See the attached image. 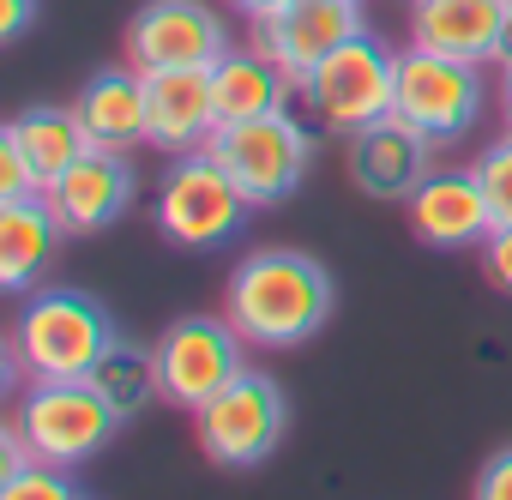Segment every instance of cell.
Wrapping results in <instances>:
<instances>
[{
	"label": "cell",
	"mask_w": 512,
	"mask_h": 500,
	"mask_svg": "<svg viewBox=\"0 0 512 500\" xmlns=\"http://www.w3.org/2000/svg\"><path fill=\"white\" fill-rule=\"evenodd\" d=\"M223 7H229L235 19H247V25H253V19H266V13H278V7H290V0H223Z\"/></svg>",
	"instance_id": "f1b7e54d"
},
{
	"label": "cell",
	"mask_w": 512,
	"mask_h": 500,
	"mask_svg": "<svg viewBox=\"0 0 512 500\" xmlns=\"http://www.w3.org/2000/svg\"><path fill=\"white\" fill-rule=\"evenodd\" d=\"M470 169H476V181H482V193H488L494 223H512V127H506L500 139H488Z\"/></svg>",
	"instance_id": "7402d4cb"
},
{
	"label": "cell",
	"mask_w": 512,
	"mask_h": 500,
	"mask_svg": "<svg viewBox=\"0 0 512 500\" xmlns=\"http://www.w3.org/2000/svg\"><path fill=\"white\" fill-rule=\"evenodd\" d=\"M308 103V115L326 127V133H356L380 115H392V97H398V55L362 31L350 43H338L296 91Z\"/></svg>",
	"instance_id": "ba28073f"
},
{
	"label": "cell",
	"mask_w": 512,
	"mask_h": 500,
	"mask_svg": "<svg viewBox=\"0 0 512 500\" xmlns=\"http://www.w3.org/2000/svg\"><path fill=\"white\" fill-rule=\"evenodd\" d=\"M476 254H482V278H488L500 296H512V223H494Z\"/></svg>",
	"instance_id": "cb8c5ba5"
},
{
	"label": "cell",
	"mask_w": 512,
	"mask_h": 500,
	"mask_svg": "<svg viewBox=\"0 0 512 500\" xmlns=\"http://www.w3.org/2000/svg\"><path fill=\"white\" fill-rule=\"evenodd\" d=\"M0 139L7 145H19V157L37 169V181H43V193L91 151V139H85V121H79V109L67 103H43V109H25V115H13L7 127H0Z\"/></svg>",
	"instance_id": "d6986e66"
},
{
	"label": "cell",
	"mask_w": 512,
	"mask_h": 500,
	"mask_svg": "<svg viewBox=\"0 0 512 500\" xmlns=\"http://www.w3.org/2000/svg\"><path fill=\"white\" fill-rule=\"evenodd\" d=\"M362 31H368V25H362V0H290V7L253 19V25H247V43L260 49V55H272V61L296 79V91H302V79H308L338 43H350V37H362Z\"/></svg>",
	"instance_id": "8fae6325"
},
{
	"label": "cell",
	"mask_w": 512,
	"mask_h": 500,
	"mask_svg": "<svg viewBox=\"0 0 512 500\" xmlns=\"http://www.w3.org/2000/svg\"><path fill=\"white\" fill-rule=\"evenodd\" d=\"M344 169H350L362 199L404 205L434 175V145L404 115H380V121L356 127V133H344Z\"/></svg>",
	"instance_id": "7c38bea8"
},
{
	"label": "cell",
	"mask_w": 512,
	"mask_h": 500,
	"mask_svg": "<svg viewBox=\"0 0 512 500\" xmlns=\"http://www.w3.org/2000/svg\"><path fill=\"white\" fill-rule=\"evenodd\" d=\"M67 223L55 217L49 193L31 199H0V290L7 296H31L55 260Z\"/></svg>",
	"instance_id": "ac0fdd59"
},
{
	"label": "cell",
	"mask_w": 512,
	"mask_h": 500,
	"mask_svg": "<svg viewBox=\"0 0 512 500\" xmlns=\"http://www.w3.org/2000/svg\"><path fill=\"white\" fill-rule=\"evenodd\" d=\"M91 386L133 422L145 404H163V374H157V350L151 344H127L115 338V350L91 368Z\"/></svg>",
	"instance_id": "44dd1931"
},
{
	"label": "cell",
	"mask_w": 512,
	"mask_h": 500,
	"mask_svg": "<svg viewBox=\"0 0 512 500\" xmlns=\"http://www.w3.org/2000/svg\"><path fill=\"white\" fill-rule=\"evenodd\" d=\"M500 115H506V127H512V67L500 73Z\"/></svg>",
	"instance_id": "4dcf8cb0"
},
{
	"label": "cell",
	"mask_w": 512,
	"mask_h": 500,
	"mask_svg": "<svg viewBox=\"0 0 512 500\" xmlns=\"http://www.w3.org/2000/svg\"><path fill=\"white\" fill-rule=\"evenodd\" d=\"M338 308L332 272L302 247H260L229 272L223 314L247 338V350H296L326 332Z\"/></svg>",
	"instance_id": "6da1fadb"
},
{
	"label": "cell",
	"mask_w": 512,
	"mask_h": 500,
	"mask_svg": "<svg viewBox=\"0 0 512 500\" xmlns=\"http://www.w3.org/2000/svg\"><path fill=\"white\" fill-rule=\"evenodd\" d=\"M488 67H500V73L512 67V13H506V25H500V43H494V61H488Z\"/></svg>",
	"instance_id": "f546056e"
},
{
	"label": "cell",
	"mask_w": 512,
	"mask_h": 500,
	"mask_svg": "<svg viewBox=\"0 0 512 500\" xmlns=\"http://www.w3.org/2000/svg\"><path fill=\"white\" fill-rule=\"evenodd\" d=\"M482 109H488V85H482L476 61H452V55H434V49H416V43L398 55L392 115H404L434 151L464 145L482 127Z\"/></svg>",
	"instance_id": "5b68a950"
},
{
	"label": "cell",
	"mask_w": 512,
	"mask_h": 500,
	"mask_svg": "<svg viewBox=\"0 0 512 500\" xmlns=\"http://www.w3.org/2000/svg\"><path fill=\"white\" fill-rule=\"evenodd\" d=\"M506 13H512V0H410V43L488 67Z\"/></svg>",
	"instance_id": "e0dca14e"
},
{
	"label": "cell",
	"mask_w": 512,
	"mask_h": 500,
	"mask_svg": "<svg viewBox=\"0 0 512 500\" xmlns=\"http://www.w3.org/2000/svg\"><path fill=\"white\" fill-rule=\"evenodd\" d=\"M404 217H410V235L422 247H434V254H470L494 229V211H488L476 169H434L404 199Z\"/></svg>",
	"instance_id": "4fadbf2b"
},
{
	"label": "cell",
	"mask_w": 512,
	"mask_h": 500,
	"mask_svg": "<svg viewBox=\"0 0 512 500\" xmlns=\"http://www.w3.org/2000/svg\"><path fill=\"white\" fill-rule=\"evenodd\" d=\"M205 151L229 169V181L260 211V205H284L308 181L314 133L290 109H278V115H253V121H223Z\"/></svg>",
	"instance_id": "8992f818"
},
{
	"label": "cell",
	"mask_w": 512,
	"mask_h": 500,
	"mask_svg": "<svg viewBox=\"0 0 512 500\" xmlns=\"http://www.w3.org/2000/svg\"><path fill=\"white\" fill-rule=\"evenodd\" d=\"M229 25L211 0H145L127 19V67L169 73V67H217L229 55Z\"/></svg>",
	"instance_id": "30bf717a"
},
{
	"label": "cell",
	"mask_w": 512,
	"mask_h": 500,
	"mask_svg": "<svg viewBox=\"0 0 512 500\" xmlns=\"http://www.w3.org/2000/svg\"><path fill=\"white\" fill-rule=\"evenodd\" d=\"M31 464H43V458L31 452L25 428H19V422H7V434H0V476H19V470H31Z\"/></svg>",
	"instance_id": "4316f807"
},
{
	"label": "cell",
	"mask_w": 512,
	"mask_h": 500,
	"mask_svg": "<svg viewBox=\"0 0 512 500\" xmlns=\"http://www.w3.org/2000/svg\"><path fill=\"white\" fill-rule=\"evenodd\" d=\"M13 422L25 428V440H31V452L43 464H67V470L97 458L127 428V416L91 380H31L19 392Z\"/></svg>",
	"instance_id": "52a82bcc"
},
{
	"label": "cell",
	"mask_w": 512,
	"mask_h": 500,
	"mask_svg": "<svg viewBox=\"0 0 512 500\" xmlns=\"http://www.w3.org/2000/svg\"><path fill=\"white\" fill-rule=\"evenodd\" d=\"M253 199L229 181V169L211 151H187L163 169L157 199H151V223L169 247H187V254H217L229 247L247 223Z\"/></svg>",
	"instance_id": "3957f363"
},
{
	"label": "cell",
	"mask_w": 512,
	"mask_h": 500,
	"mask_svg": "<svg viewBox=\"0 0 512 500\" xmlns=\"http://www.w3.org/2000/svg\"><path fill=\"white\" fill-rule=\"evenodd\" d=\"M211 91H217V115L223 121H253V115H278V109H290V91H296V79L272 61V55H260V49H229L217 67H211Z\"/></svg>",
	"instance_id": "ffe728a7"
},
{
	"label": "cell",
	"mask_w": 512,
	"mask_h": 500,
	"mask_svg": "<svg viewBox=\"0 0 512 500\" xmlns=\"http://www.w3.org/2000/svg\"><path fill=\"white\" fill-rule=\"evenodd\" d=\"M133 199H139V175H133L127 151H97V145L49 187V205L67 223V235H103V229H115L133 211Z\"/></svg>",
	"instance_id": "5bb4252c"
},
{
	"label": "cell",
	"mask_w": 512,
	"mask_h": 500,
	"mask_svg": "<svg viewBox=\"0 0 512 500\" xmlns=\"http://www.w3.org/2000/svg\"><path fill=\"white\" fill-rule=\"evenodd\" d=\"M31 193H43L37 169L19 157V145H7V139H0V199H31Z\"/></svg>",
	"instance_id": "d4e9b609"
},
{
	"label": "cell",
	"mask_w": 512,
	"mask_h": 500,
	"mask_svg": "<svg viewBox=\"0 0 512 500\" xmlns=\"http://www.w3.org/2000/svg\"><path fill=\"white\" fill-rule=\"evenodd\" d=\"M79 121H85V139L97 151H139L151 145V97H145V73L139 67H97L79 97H73Z\"/></svg>",
	"instance_id": "2e32d148"
},
{
	"label": "cell",
	"mask_w": 512,
	"mask_h": 500,
	"mask_svg": "<svg viewBox=\"0 0 512 500\" xmlns=\"http://www.w3.org/2000/svg\"><path fill=\"white\" fill-rule=\"evenodd\" d=\"M470 500H512V446H500L488 464H482V476H476V494Z\"/></svg>",
	"instance_id": "484cf974"
},
{
	"label": "cell",
	"mask_w": 512,
	"mask_h": 500,
	"mask_svg": "<svg viewBox=\"0 0 512 500\" xmlns=\"http://www.w3.org/2000/svg\"><path fill=\"white\" fill-rule=\"evenodd\" d=\"M115 314L85 290H31L13 338H7V386L25 392L31 380H91V368L115 350Z\"/></svg>",
	"instance_id": "7a4b0ae2"
},
{
	"label": "cell",
	"mask_w": 512,
	"mask_h": 500,
	"mask_svg": "<svg viewBox=\"0 0 512 500\" xmlns=\"http://www.w3.org/2000/svg\"><path fill=\"white\" fill-rule=\"evenodd\" d=\"M145 97H151V145H157L163 157L205 151L211 133L223 127V115H217V91H211V67L145 73Z\"/></svg>",
	"instance_id": "9a60e30c"
},
{
	"label": "cell",
	"mask_w": 512,
	"mask_h": 500,
	"mask_svg": "<svg viewBox=\"0 0 512 500\" xmlns=\"http://www.w3.org/2000/svg\"><path fill=\"white\" fill-rule=\"evenodd\" d=\"M0 500H85L67 464H31L19 476H0Z\"/></svg>",
	"instance_id": "603a6c76"
},
{
	"label": "cell",
	"mask_w": 512,
	"mask_h": 500,
	"mask_svg": "<svg viewBox=\"0 0 512 500\" xmlns=\"http://www.w3.org/2000/svg\"><path fill=\"white\" fill-rule=\"evenodd\" d=\"M193 434L217 470H260L290 434V398L272 374L241 368L217 398L193 410Z\"/></svg>",
	"instance_id": "277c9868"
},
{
	"label": "cell",
	"mask_w": 512,
	"mask_h": 500,
	"mask_svg": "<svg viewBox=\"0 0 512 500\" xmlns=\"http://www.w3.org/2000/svg\"><path fill=\"white\" fill-rule=\"evenodd\" d=\"M37 19V0H0V43H19Z\"/></svg>",
	"instance_id": "83f0119b"
},
{
	"label": "cell",
	"mask_w": 512,
	"mask_h": 500,
	"mask_svg": "<svg viewBox=\"0 0 512 500\" xmlns=\"http://www.w3.org/2000/svg\"><path fill=\"white\" fill-rule=\"evenodd\" d=\"M157 374H163V404L175 410H199L205 398H217L247 362V338L229 326V314H181L157 332Z\"/></svg>",
	"instance_id": "9c48e42d"
}]
</instances>
